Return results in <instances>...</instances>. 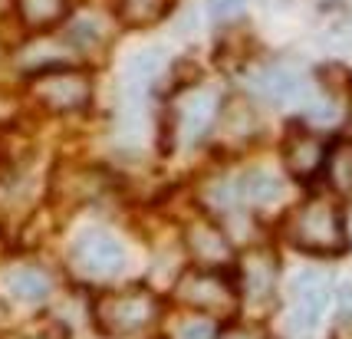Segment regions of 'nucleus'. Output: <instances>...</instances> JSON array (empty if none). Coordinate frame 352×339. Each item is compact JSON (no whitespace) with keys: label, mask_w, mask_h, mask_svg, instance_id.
I'll list each match as a JSON object with an SVG mask.
<instances>
[{"label":"nucleus","mask_w":352,"mask_h":339,"mask_svg":"<svg viewBox=\"0 0 352 339\" xmlns=\"http://www.w3.org/2000/svg\"><path fill=\"white\" fill-rule=\"evenodd\" d=\"M290 241L307 254L316 257H336L346 250V228L342 215L329 198L307 201L290 224Z\"/></svg>","instance_id":"1"},{"label":"nucleus","mask_w":352,"mask_h":339,"mask_svg":"<svg viewBox=\"0 0 352 339\" xmlns=\"http://www.w3.org/2000/svg\"><path fill=\"white\" fill-rule=\"evenodd\" d=\"M349 132H352V122H349Z\"/></svg>","instance_id":"20"},{"label":"nucleus","mask_w":352,"mask_h":339,"mask_svg":"<svg viewBox=\"0 0 352 339\" xmlns=\"http://www.w3.org/2000/svg\"><path fill=\"white\" fill-rule=\"evenodd\" d=\"M191 247H195V254L201 261H208L211 270H214V263L230 261V247L224 241V234L214 231L211 224H195L191 228Z\"/></svg>","instance_id":"9"},{"label":"nucleus","mask_w":352,"mask_h":339,"mask_svg":"<svg viewBox=\"0 0 352 339\" xmlns=\"http://www.w3.org/2000/svg\"><path fill=\"white\" fill-rule=\"evenodd\" d=\"M175 339H221V323L214 316H198V320H188L178 326Z\"/></svg>","instance_id":"14"},{"label":"nucleus","mask_w":352,"mask_h":339,"mask_svg":"<svg viewBox=\"0 0 352 339\" xmlns=\"http://www.w3.org/2000/svg\"><path fill=\"white\" fill-rule=\"evenodd\" d=\"M257 93L267 99V102H296L300 96H303V76L296 73V69H287V66H270V69H263L261 76H257Z\"/></svg>","instance_id":"6"},{"label":"nucleus","mask_w":352,"mask_h":339,"mask_svg":"<svg viewBox=\"0 0 352 339\" xmlns=\"http://www.w3.org/2000/svg\"><path fill=\"white\" fill-rule=\"evenodd\" d=\"M274 287V267L263 261V263H250L247 267V283H244V293L250 300H263L267 293Z\"/></svg>","instance_id":"13"},{"label":"nucleus","mask_w":352,"mask_h":339,"mask_svg":"<svg viewBox=\"0 0 352 339\" xmlns=\"http://www.w3.org/2000/svg\"><path fill=\"white\" fill-rule=\"evenodd\" d=\"M178 296L195 303V307H208V309H228L234 300V287L217 274V267H204V270H191L184 274L178 283Z\"/></svg>","instance_id":"5"},{"label":"nucleus","mask_w":352,"mask_h":339,"mask_svg":"<svg viewBox=\"0 0 352 339\" xmlns=\"http://www.w3.org/2000/svg\"><path fill=\"white\" fill-rule=\"evenodd\" d=\"M7 287H10V293H14L16 300H27V303H40L46 293H50V280H46L40 270H33V267H23V270L10 274Z\"/></svg>","instance_id":"11"},{"label":"nucleus","mask_w":352,"mask_h":339,"mask_svg":"<svg viewBox=\"0 0 352 339\" xmlns=\"http://www.w3.org/2000/svg\"><path fill=\"white\" fill-rule=\"evenodd\" d=\"M214 106H217V96L208 93V89H198V93L184 96L182 125H184V132H188V139H198L201 132L211 125V119H214Z\"/></svg>","instance_id":"8"},{"label":"nucleus","mask_w":352,"mask_h":339,"mask_svg":"<svg viewBox=\"0 0 352 339\" xmlns=\"http://www.w3.org/2000/svg\"><path fill=\"white\" fill-rule=\"evenodd\" d=\"M244 7L247 0H208V17L224 23V20H234V17L244 14Z\"/></svg>","instance_id":"16"},{"label":"nucleus","mask_w":352,"mask_h":339,"mask_svg":"<svg viewBox=\"0 0 352 339\" xmlns=\"http://www.w3.org/2000/svg\"><path fill=\"white\" fill-rule=\"evenodd\" d=\"M234 339H250V336H247V333H237V336H234Z\"/></svg>","instance_id":"19"},{"label":"nucleus","mask_w":352,"mask_h":339,"mask_svg":"<svg viewBox=\"0 0 352 339\" xmlns=\"http://www.w3.org/2000/svg\"><path fill=\"white\" fill-rule=\"evenodd\" d=\"M339 320L342 323H352V283H346L339 290Z\"/></svg>","instance_id":"18"},{"label":"nucleus","mask_w":352,"mask_h":339,"mask_svg":"<svg viewBox=\"0 0 352 339\" xmlns=\"http://www.w3.org/2000/svg\"><path fill=\"white\" fill-rule=\"evenodd\" d=\"M73 261L89 277H116L125 263V250L109 231H82L73 244Z\"/></svg>","instance_id":"4"},{"label":"nucleus","mask_w":352,"mask_h":339,"mask_svg":"<svg viewBox=\"0 0 352 339\" xmlns=\"http://www.w3.org/2000/svg\"><path fill=\"white\" fill-rule=\"evenodd\" d=\"M283 158H287V168H290L296 178L316 175L320 165L326 162V158H322V145L313 139V135H303V132H293L290 139L283 142Z\"/></svg>","instance_id":"7"},{"label":"nucleus","mask_w":352,"mask_h":339,"mask_svg":"<svg viewBox=\"0 0 352 339\" xmlns=\"http://www.w3.org/2000/svg\"><path fill=\"white\" fill-rule=\"evenodd\" d=\"M158 303H155L148 293H109L96 303V320L99 329H106L112 336H129L138 333L155 320Z\"/></svg>","instance_id":"3"},{"label":"nucleus","mask_w":352,"mask_h":339,"mask_svg":"<svg viewBox=\"0 0 352 339\" xmlns=\"http://www.w3.org/2000/svg\"><path fill=\"white\" fill-rule=\"evenodd\" d=\"M237 185H241V195H244L247 201H254V204H274V201H280V195H283V182L267 168L247 171Z\"/></svg>","instance_id":"10"},{"label":"nucleus","mask_w":352,"mask_h":339,"mask_svg":"<svg viewBox=\"0 0 352 339\" xmlns=\"http://www.w3.org/2000/svg\"><path fill=\"white\" fill-rule=\"evenodd\" d=\"M329 293H333V280L326 277L322 270H303V274L293 277L290 309H287V320H283L287 336L293 339L309 336L320 326L322 313L329 307Z\"/></svg>","instance_id":"2"},{"label":"nucleus","mask_w":352,"mask_h":339,"mask_svg":"<svg viewBox=\"0 0 352 339\" xmlns=\"http://www.w3.org/2000/svg\"><path fill=\"white\" fill-rule=\"evenodd\" d=\"M165 0H125V20L132 23H148L152 17L162 14Z\"/></svg>","instance_id":"15"},{"label":"nucleus","mask_w":352,"mask_h":339,"mask_svg":"<svg viewBox=\"0 0 352 339\" xmlns=\"http://www.w3.org/2000/svg\"><path fill=\"white\" fill-rule=\"evenodd\" d=\"M326 165H329L333 185H336L342 195H352V142H342Z\"/></svg>","instance_id":"12"},{"label":"nucleus","mask_w":352,"mask_h":339,"mask_svg":"<svg viewBox=\"0 0 352 339\" xmlns=\"http://www.w3.org/2000/svg\"><path fill=\"white\" fill-rule=\"evenodd\" d=\"M158 66H162V53H155V50H145V53H138L135 60H132V69L142 73V76H152Z\"/></svg>","instance_id":"17"}]
</instances>
